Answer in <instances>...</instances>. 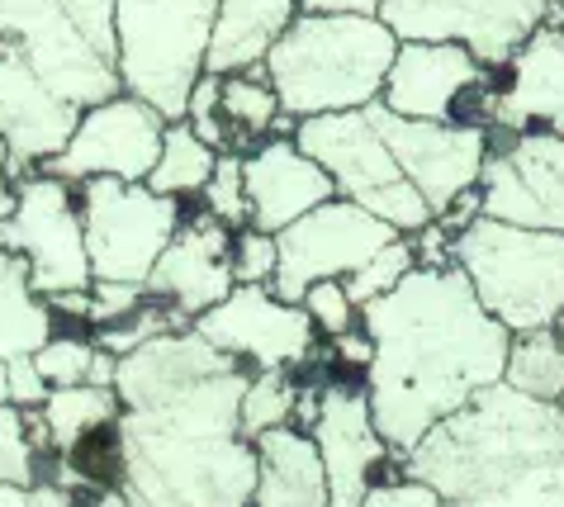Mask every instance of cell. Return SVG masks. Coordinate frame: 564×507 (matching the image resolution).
Here are the masks:
<instances>
[{"label": "cell", "mask_w": 564, "mask_h": 507, "mask_svg": "<svg viewBox=\"0 0 564 507\" xmlns=\"http://www.w3.org/2000/svg\"><path fill=\"white\" fill-rule=\"evenodd\" d=\"M252 366L195 327L119 356L129 507H252L257 441L242 432Z\"/></svg>", "instance_id": "obj_1"}, {"label": "cell", "mask_w": 564, "mask_h": 507, "mask_svg": "<svg viewBox=\"0 0 564 507\" xmlns=\"http://www.w3.org/2000/svg\"><path fill=\"white\" fill-rule=\"evenodd\" d=\"M360 327L375 342V360L366 366L375 427L399 455L475 393L503 385L512 332L479 304L456 261L409 271L360 309Z\"/></svg>", "instance_id": "obj_2"}, {"label": "cell", "mask_w": 564, "mask_h": 507, "mask_svg": "<svg viewBox=\"0 0 564 507\" xmlns=\"http://www.w3.org/2000/svg\"><path fill=\"white\" fill-rule=\"evenodd\" d=\"M403 474L446 507H564L560 403L489 385L403 455Z\"/></svg>", "instance_id": "obj_3"}, {"label": "cell", "mask_w": 564, "mask_h": 507, "mask_svg": "<svg viewBox=\"0 0 564 507\" xmlns=\"http://www.w3.org/2000/svg\"><path fill=\"white\" fill-rule=\"evenodd\" d=\"M399 34L380 14H300L271 47L265 72L285 115H341L380 100L399 57Z\"/></svg>", "instance_id": "obj_4"}, {"label": "cell", "mask_w": 564, "mask_h": 507, "mask_svg": "<svg viewBox=\"0 0 564 507\" xmlns=\"http://www.w3.org/2000/svg\"><path fill=\"white\" fill-rule=\"evenodd\" d=\"M0 43L82 115L123 90L115 0H0Z\"/></svg>", "instance_id": "obj_5"}, {"label": "cell", "mask_w": 564, "mask_h": 507, "mask_svg": "<svg viewBox=\"0 0 564 507\" xmlns=\"http://www.w3.org/2000/svg\"><path fill=\"white\" fill-rule=\"evenodd\" d=\"M451 257L508 332L555 327L564 319V233L479 214L456 233Z\"/></svg>", "instance_id": "obj_6"}, {"label": "cell", "mask_w": 564, "mask_h": 507, "mask_svg": "<svg viewBox=\"0 0 564 507\" xmlns=\"http://www.w3.org/2000/svg\"><path fill=\"white\" fill-rule=\"evenodd\" d=\"M218 0H115L123 90L156 105L176 123L195 82L209 72Z\"/></svg>", "instance_id": "obj_7"}, {"label": "cell", "mask_w": 564, "mask_h": 507, "mask_svg": "<svg viewBox=\"0 0 564 507\" xmlns=\"http://www.w3.org/2000/svg\"><path fill=\"white\" fill-rule=\"evenodd\" d=\"M294 142L333 171L337 195L360 204V209L380 214L384 224H394L399 233H417L432 224V204L422 199V190L403 176L399 157L389 152V142L375 123L370 105L366 109H341V115H313L300 119Z\"/></svg>", "instance_id": "obj_8"}, {"label": "cell", "mask_w": 564, "mask_h": 507, "mask_svg": "<svg viewBox=\"0 0 564 507\" xmlns=\"http://www.w3.org/2000/svg\"><path fill=\"white\" fill-rule=\"evenodd\" d=\"M86 214V247L96 280H129L148 290V276L166 242L185 224L191 204L176 195H156L148 181L90 176L76 181Z\"/></svg>", "instance_id": "obj_9"}, {"label": "cell", "mask_w": 564, "mask_h": 507, "mask_svg": "<svg viewBox=\"0 0 564 507\" xmlns=\"http://www.w3.org/2000/svg\"><path fill=\"white\" fill-rule=\"evenodd\" d=\"M0 242L29 261L43 299L96 284V266H90V247H86L82 190L67 176L29 171L20 181L14 214L0 218Z\"/></svg>", "instance_id": "obj_10"}, {"label": "cell", "mask_w": 564, "mask_h": 507, "mask_svg": "<svg viewBox=\"0 0 564 507\" xmlns=\"http://www.w3.org/2000/svg\"><path fill=\"white\" fill-rule=\"evenodd\" d=\"M498 67H489L475 47L442 39H403L399 57L384 76L380 100L409 119L436 123H479L489 129V95Z\"/></svg>", "instance_id": "obj_11"}, {"label": "cell", "mask_w": 564, "mask_h": 507, "mask_svg": "<svg viewBox=\"0 0 564 507\" xmlns=\"http://www.w3.org/2000/svg\"><path fill=\"white\" fill-rule=\"evenodd\" d=\"M399 228L384 224L380 214L360 209L351 199H327L313 214L294 218L290 228L275 233L280 242V266L271 290L290 304H304L308 284L318 280H347L366 266L384 242H394Z\"/></svg>", "instance_id": "obj_12"}, {"label": "cell", "mask_w": 564, "mask_h": 507, "mask_svg": "<svg viewBox=\"0 0 564 507\" xmlns=\"http://www.w3.org/2000/svg\"><path fill=\"white\" fill-rule=\"evenodd\" d=\"M218 352L247 360L252 370H294L323 352V332L304 304L280 299L271 284H238L224 304L191 323Z\"/></svg>", "instance_id": "obj_13"}, {"label": "cell", "mask_w": 564, "mask_h": 507, "mask_svg": "<svg viewBox=\"0 0 564 507\" xmlns=\"http://www.w3.org/2000/svg\"><path fill=\"white\" fill-rule=\"evenodd\" d=\"M375 123L389 142V152L399 157L403 176H409L422 199L432 204V214L442 218L465 190H475L489 162L494 133L479 123H436V119H409L399 109H389L384 100L370 105Z\"/></svg>", "instance_id": "obj_14"}, {"label": "cell", "mask_w": 564, "mask_h": 507, "mask_svg": "<svg viewBox=\"0 0 564 507\" xmlns=\"http://www.w3.org/2000/svg\"><path fill=\"white\" fill-rule=\"evenodd\" d=\"M308 432L323 451L327 484H333V507H360V498H366L375 484L394 479L389 470L403 474V455L389 446L384 432L375 427L370 389L360 375L327 379L318 418H313Z\"/></svg>", "instance_id": "obj_15"}, {"label": "cell", "mask_w": 564, "mask_h": 507, "mask_svg": "<svg viewBox=\"0 0 564 507\" xmlns=\"http://www.w3.org/2000/svg\"><path fill=\"white\" fill-rule=\"evenodd\" d=\"M166 123L171 119L156 105L119 90L115 100L86 109L72 142L39 171H53V176H67V181H90V176L148 181L156 157H162Z\"/></svg>", "instance_id": "obj_16"}, {"label": "cell", "mask_w": 564, "mask_h": 507, "mask_svg": "<svg viewBox=\"0 0 564 507\" xmlns=\"http://www.w3.org/2000/svg\"><path fill=\"white\" fill-rule=\"evenodd\" d=\"M380 20L399 39L465 43L489 67H503L551 20V0H384Z\"/></svg>", "instance_id": "obj_17"}, {"label": "cell", "mask_w": 564, "mask_h": 507, "mask_svg": "<svg viewBox=\"0 0 564 507\" xmlns=\"http://www.w3.org/2000/svg\"><path fill=\"white\" fill-rule=\"evenodd\" d=\"M479 195L494 218L564 233V133H494Z\"/></svg>", "instance_id": "obj_18"}, {"label": "cell", "mask_w": 564, "mask_h": 507, "mask_svg": "<svg viewBox=\"0 0 564 507\" xmlns=\"http://www.w3.org/2000/svg\"><path fill=\"white\" fill-rule=\"evenodd\" d=\"M232 233L224 218H214L205 204L185 214V224L176 228V237L166 242V251L156 257L152 276H148V294L171 299L185 319H199L214 304L238 290V276H232Z\"/></svg>", "instance_id": "obj_19"}, {"label": "cell", "mask_w": 564, "mask_h": 507, "mask_svg": "<svg viewBox=\"0 0 564 507\" xmlns=\"http://www.w3.org/2000/svg\"><path fill=\"white\" fill-rule=\"evenodd\" d=\"M489 133H564V29L555 20L498 67Z\"/></svg>", "instance_id": "obj_20"}, {"label": "cell", "mask_w": 564, "mask_h": 507, "mask_svg": "<svg viewBox=\"0 0 564 507\" xmlns=\"http://www.w3.org/2000/svg\"><path fill=\"white\" fill-rule=\"evenodd\" d=\"M76 123H82V109H72L62 95H53L29 72L20 53H10L0 43V138L10 142L20 181L67 148Z\"/></svg>", "instance_id": "obj_21"}, {"label": "cell", "mask_w": 564, "mask_h": 507, "mask_svg": "<svg viewBox=\"0 0 564 507\" xmlns=\"http://www.w3.org/2000/svg\"><path fill=\"white\" fill-rule=\"evenodd\" d=\"M247 162V195H252V228L280 233L294 218L313 214L318 204L337 199L333 171L294 142V133H271L257 142L252 152H242Z\"/></svg>", "instance_id": "obj_22"}, {"label": "cell", "mask_w": 564, "mask_h": 507, "mask_svg": "<svg viewBox=\"0 0 564 507\" xmlns=\"http://www.w3.org/2000/svg\"><path fill=\"white\" fill-rule=\"evenodd\" d=\"M252 507H333V484L313 432L290 422L257 436Z\"/></svg>", "instance_id": "obj_23"}, {"label": "cell", "mask_w": 564, "mask_h": 507, "mask_svg": "<svg viewBox=\"0 0 564 507\" xmlns=\"http://www.w3.org/2000/svg\"><path fill=\"white\" fill-rule=\"evenodd\" d=\"M300 0H218L209 39V72H247L271 57L285 29L300 20Z\"/></svg>", "instance_id": "obj_24"}, {"label": "cell", "mask_w": 564, "mask_h": 507, "mask_svg": "<svg viewBox=\"0 0 564 507\" xmlns=\"http://www.w3.org/2000/svg\"><path fill=\"white\" fill-rule=\"evenodd\" d=\"M53 337H57V319L48 299L39 294L29 261L0 242V360L34 356Z\"/></svg>", "instance_id": "obj_25"}, {"label": "cell", "mask_w": 564, "mask_h": 507, "mask_svg": "<svg viewBox=\"0 0 564 507\" xmlns=\"http://www.w3.org/2000/svg\"><path fill=\"white\" fill-rule=\"evenodd\" d=\"M218 115H224L232 152H252L257 142L280 133L285 105H280V95L271 86L265 62L261 67H247V72H224L218 76Z\"/></svg>", "instance_id": "obj_26"}, {"label": "cell", "mask_w": 564, "mask_h": 507, "mask_svg": "<svg viewBox=\"0 0 564 507\" xmlns=\"http://www.w3.org/2000/svg\"><path fill=\"white\" fill-rule=\"evenodd\" d=\"M123 479H129V441L119 418L86 427L62 446V484L76 494H123Z\"/></svg>", "instance_id": "obj_27"}, {"label": "cell", "mask_w": 564, "mask_h": 507, "mask_svg": "<svg viewBox=\"0 0 564 507\" xmlns=\"http://www.w3.org/2000/svg\"><path fill=\"white\" fill-rule=\"evenodd\" d=\"M503 385H512L517 393H531V399L560 403V393H564V332H560V323L512 332Z\"/></svg>", "instance_id": "obj_28"}, {"label": "cell", "mask_w": 564, "mask_h": 507, "mask_svg": "<svg viewBox=\"0 0 564 507\" xmlns=\"http://www.w3.org/2000/svg\"><path fill=\"white\" fill-rule=\"evenodd\" d=\"M214 166H218V148L191 129V119H176V123H166V142H162V157H156L148 185L156 195L191 199L205 190Z\"/></svg>", "instance_id": "obj_29"}, {"label": "cell", "mask_w": 564, "mask_h": 507, "mask_svg": "<svg viewBox=\"0 0 564 507\" xmlns=\"http://www.w3.org/2000/svg\"><path fill=\"white\" fill-rule=\"evenodd\" d=\"M0 484H62V451H43L14 403L0 408Z\"/></svg>", "instance_id": "obj_30"}, {"label": "cell", "mask_w": 564, "mask_h": 507, "mask_svg": "<svg viewBox=\"0 0 564 507\" xmlns=\"http://www.w3.org/2000/svg\"><path fill=\"white\" fill-rule=\"evenodd\" d=\"M119 413H123L119 389H105V385H62L48 393V403H43V418H48L57 446H67L76 432H86V427H96V422H109Z\"/></svg>", "instance_id": "obj_31"}, {"label": "cell", "mask_w": 564, "mask_h": 507, "mask_svg": "<svg viewBox=\"0 0 564 507\" xmlns=\"http://www.w3.org/2000/svg\"><path fill=\"white\" fill-rule=\"evenodd\" d=\"M300 393L304 385L294 370H257L242 393V432L257 441L271 427H290L294 413H300Z\"/></svg>", "instance_id": "obj_32"}, {"label": "cell", "mask_w": 564, "mask_h": 507, "mask_svg": "<svg viewBox=\"0 0 564 507\" xmlns=\"http://www.w3.org/2000/svg\"><path fill=\"white\" fill-rule=\"evenodd\" d=\"M185 327H191V319H185L171 299L148 294L143 304L129 313V319H119L109 327H96V346H100V352H109V356H133L138 346L166 337V332H185Z\"/></svg>", "instance_id": "obj_33"}, {"label": "cell", "mask_w": 564, "mask_h": 507, "mask_svg": "<svg viewBox=\"0 0 564 507\" xmlns=\"http://www.w3.org/2000/svg\"><path fill=\"white\" fill-rule=\"evenodd\" d=\"M409 271H417V247H413L409 233H399L394 242H384L366 266H360L356 276H347V290H351V299H356V309H366V304H375L380 294H389Z\"/></svg>", "instance_id": "obj_34"}, {"label": "cell", "mask_w": 564, "mask_h": 507, "mask_svg": "<svg viewBox=\"0 0 564 507\" xmlns=\"http://www.w3.org/2000/svg\"><path fill=\"white\" fill-rule=\"evenodd\" d=\"M199 204H205L214 218H224L228 228L252 224V195H247L242 152H218V166H214V176L205 181V190H199Z\"/></svg>", "instance_id": "obj_35"}, {"label": "cell", "mask_w": 564, "mask_h": 507, "mask_svg": "<svg viewBox=\"0 0 564 507\" xmlns=\"http://www.w3.org/2000/svg\"><path fill=\"white\" fill-rule=\"evenodd\" d=\"M96 337H72V332H57L48 346H39L34 360L39 370L48 375V385L62 389V385H90V366H96Z\"/></svg>", "instance_id": "obj_36"}, {"label": "cell", "mask_w": 564, "mask_h": 507, "mask_svg": "<svg viewBox=\"0 0 564 507\" xmlns=\"http://www.w3.org/2000/svg\"><path fill=\"white\" fill-rule=\"evenodd\" d=\"M304 309H308V319L318 323V332H323L327 342L341 337V332H351L360 323V309H356V299L347 290V280H318V284H308Z\"/></svg>", "instance_id": "obj_37"}, {"label": "cell", "mask_w": 564, "mask_h": 507, "mask_svg": "<svg viewBox=\"0 0 564 507\" xmlns=\"http://www.w3.org/2000/svg\"><path fill=\"white\" fill-rule=\"evenodd\" d=\"M280 266V242L265 228H238L232 233V276L238 284H271Z\"/></svg>", "instance_id": "obj_38"}, {"label": "cell", "mask_w": 564, "mask_h": 507, "mask_svg": "<svg viewBox=\"0 0 564 507\" xmlns=\"http://www.w3.org/2000/svg\"><path fill=\"white\" fill-rule=\"evenodd\" d=\"M185 119H191V129L214 142L218 152H232V142H228V129H224V115H218V72H205L195 82L191 90V109H185Z\"/></svg>", "instance_id": "obj_39"}, {"label": "cell", "mask_w": 564, "mask_h": 507, "mask_svg": "<svg viewBox=\"0 0 564 507\" xmlns=\"http://www.w3.org/2000/svg\"><path fill=\"white\" fill-rule=\"evenodd\" d=\"M148 299L143 284H129V280H96L90 284V323L96 327H109L119 319H129V313Z\"/></svg>", "instance_id": "obj_40"}, {"label": "cell", "mask_w": 564, "mask_h": 507, "mask_svg": "<svg viewBox=\"0 0 564 507\" xmlns=\"http://www.w3.org/2000/svg\"><path fill=\"white\" fill-rule=\"evenodd\" d=\"M360 507H446V498L436 494L432 484L413 479V474H394V479H380L370 488Z\"/></svg>", "instance_id": "obj_41"}, {"label": "cell", "mask_w": 564, "mask_h": 507, "mask_svg": "<svg viewBox=\"0 0 564 507\" xmlns=\"http://www.w3.org/2000/svg\"><path fill=\"white\" fill-rule=\"evenodd\" d=\"M82 498L67 484H0V507H82Z\"/></svg>", "instance_id": "obj_42"}, {"label": "cell", "mask_w": 564, "mask_h": 507, "mask_svg": "<svg viewBox=\"0 0 564 507\" xmlns=\"http://www.w3.org/2000/svg\"><path fill=\"white\" fill-rule=\"evenodd\" d=\"M48 393H53V385H48V375L39 370L34 356H14L10 360V403L14 408H43L48 403Z\"/></svg>", "instance_id": "obj_43"}, {"label": "cell", "mask_w": 564, "mask_h": 507, "mask_svg": "<svg viewBox=\"0 0 564 507\" xmlns=\"http://www.w3.org/2000/svg\"><path fill=\"white\" fill-rule=\"evenodd\" d=\"M333 356L341 360L347 370H356V375H366V366L375 360V342H370V332L366 327H351V332H341V337H333Z\"/></svg>", "instance_id": "obj_44"}, {"label": "cell", "mask_w": 564, "mask_h": 507, "mask_svg": "<svg viewBox=\"0 0 564 507\" xmlns=\"http://www.w3.org/2000/svg\"><path fill=\"white\" fill-rule=\"evenodd\" d=\"M14 199H20V166H14L10 142L0 138V218L14 214Z\"/></svg>", "instance_id": "obj_45"}, {"label": "cell", "mask_w": 564, "mask_h": 507, "mask_svg": "<svg viewBox=\"0 0 564 507\" xmlns=\"http://www.w3.org/2000/svg\"><path fill=\"white\" fill-rule=\"evenodd\" d=\"M308 14H380L384 0H300Z\"/></svg>", "instance_id": "obj_46"}, {"label": "cell", "mask_w": 564, "mask_h": 507, "mask_svg": "<svg viewBox=\"0 0 564 507\" xmlns=\"http://www.w3.org/2000/svg\"><path fill=\"white\" fill-rule=\"evenodd\" d=\"M82 507H129V503H123V494H86Z\"/></svg>", "instance_id": "obj_47"}, {"label": "cell", "mask_w": 564, "mask_h": 507, "mask_svg": "<svg viewBox=\"0 0 564 507\" xmlns=\"http://www.w3.org/2000/svg\"><path fill=\"white\" fill-rule=\"evenodd\" d=\"M10 403V360H0V408Z\"/></svg>", "instance_id": "obj_48"}, {"label": "cell", "mask_w": 564, "mask_h": 507, "mask_svg": "<svg viewBox=\"0 0 564 507\" xmlns=\"http://www.w3.org/2000/svg\"><path fill=\"white\" fill-rule=\"evenodd\" d=\"M551 20L564 29V0H551Z\"/></svg>", "instance_id": "obj_49"}, {"label": "cell", "mask_w": 564, "mask_h": 507, "mask_svg": "<svg viewBox=\"0 0 564 507\" xmlns=\"http://www.w3.org/2000/svg\"><path fill=\"white\" fill-rule=\"evenodd\" d=\"M560 413H564V393H560Z\"/></svg>", "instance_id": "obj_50"}, {"label": "cell", "mask_w": 564, "mask_h": 507, "mask_svg": "<svg viewBox=\"0 0 564 507\" xmlns=\"http://www.w3.org/2000/svg\"><path fill=\"white\" fill-rule=\"evenodd\" d=\"M560 332H564V319H560Z\"/></svg>", "instance_id": "obj_51"}]
</instances>
